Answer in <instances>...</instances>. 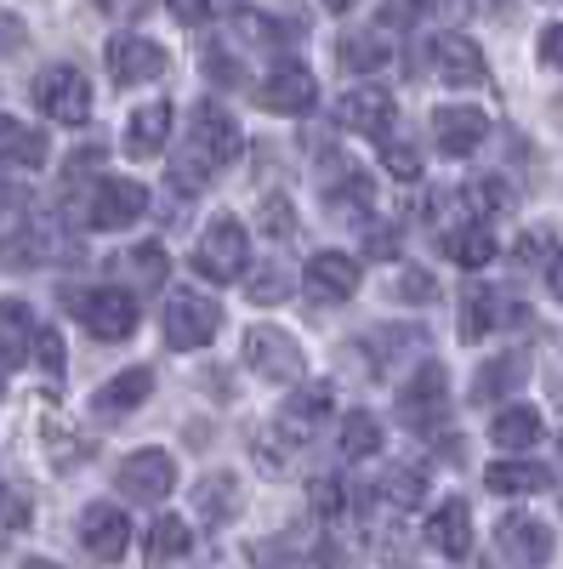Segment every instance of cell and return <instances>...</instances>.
Returning <instances> with one entry per match:
<instances>
[{"instance_id":"31","label":"cell","mask_w":563,"mask_h":569,"mask_svg":"<svg viewBox=\"0 0 563 569\" xmlns=\"http://www.w3.org/2000/svg\"><path fill=\"white\" fill-rule=\"evenodd\" d=\"M324 206H331V217H348V222H370L375 211V188L364 171H348L342 182H331V194H324Z\"/></svg>"},{"instance_id":"25","label":"cell","mask_w":563,"mask_h":569,"mask_svg":"<svg viewBox=\"0 0 563 569\" xmlns=\"http://www.w3.org/2000/svg\"><path fill=\"white\" fill-rule=\"evenodd\" d=\"M428 547H439L444 558L473 552V512H466V501H444L439 512H428Z\"/></svg>"},{"instance_id":"23","label":"cell","mask_w":563,"mask_h":569,"mask_svg":"<svg viewBox=\"0 0 563 569\" xmlns=\"http://www.w3.org/2000/svg\"><path fill=\"white\" fill-rule=\"evenodd\" d=\"M46 154H52V142H46L40 126H29L18 114H0V166L34 171V166H46Z\"/></svg>"},{"instance_id":"35","label":"cell","mask_w":563,"mask_h":569,"mask_svg":"<svg viewBox=\"0 0 563 569\" xmlns=\"http://www.w3.org/2000/svg\"><path fill=\"white\" fill-rule=\"evenodd\" d=\"M188 547H194V530H188V518H177V512H154V525H149V558L165 563V558H182Z\"/></svg>"},{"instance_id":"16","label":"cell","mask_w":563,"mask_h":569,"mask_svg":"<svg viewBox=\"0 0 563 569\" xmlns=\"http://www.w3.org/2000/svg\"><path fill=\"white\" fill-rule=\"evenodd\" d=\"M257 103H262L268 114H308V109L319 103V86H313V74H308L302 63H279V69L257 86Z\"/></svg>"},{"instance_id":"26","label":"cell","mask_w":563,"mask_h":569,"mask_svg":"<svg viewBox=\"0 0 563 569\" xmlns=\"http://www.w3.org/2000/svg\"><path fill=\"white\" fill-rule=\"evenodd\" d=\"M490 439H495V450H506V456L535 450V439H541V410H535V405H506V410L490 421Z\"/></svg>"},{"instance_id":"28","label":"cell","mask_w":563,"mask_h":569,"mask_svg":"<svg viewBox=\"0 0 563 569\" xmlns=\"http://www.w3.org/2000/svg\"><path fill=\"white\" fill-rule=\"evenodd\" d=\"M34 313L18 302V297H0V370L7 365H18L29 348H34Z\"/></svg>"},{"instance_id":"21","label":"cell","mask_w":563,"mask_h":569,"mask_svg":"<svg viewBox=\"0 0 563 569\" xmlns=\"http://www.w3.org/2000/svg\"><path fill=\"white\" fill-rule=\"evenodd\" d=\"M149 393H154V370L149 365H131V370L109 376V382L91 393V410H98V416H131Z\"/></svg>"},{"instance_id":"54","label":"cell","mask_w":563,"mask_h":569,"mask_svg":"<svg viewBox=\"0 0 563 569\" xmlns=\"http://www.w3.org/2000/svg\"><path fill=\"white\" fill-rule=\"evenodd\" d=\"M103 7L120 12V18H137V12H143V0H103Z\"/></svg>"},{"instance_id":"19","label":"cell","mask_w":563,"mask_h":569,"mask_svg":"<svg viewBox=\"0 0 563 569\" xmlns=\"http://www.w3.org/2000/svg\"><path fill=\"white\" fill-rule=\"evenodd\" d=\"M240 501H245V490H240V472H228V467L205 472V479L194 485V512H200V525H211V530L233 525V512H240Z\"/></svg>"},{"instance_id":"3","label":"cell","mask_w":563,"mask_h":569,"mask_svg":"<svg viewBox=\"0 0 563 569\" xmlns=\"http://www.w3.org/2000/svg\"><path fill=\"white\" fill-rule=\"evenodd\" d=\"M240 359L251 365V376H262V382H279V388H296L302 376H308V359H302L296 337H291V330H279V325H251Z\"/></svg>"},{"instance_id":"38","label":"cell","mask_w":563,"mask_h":569,"mask_svg":"<svg viewBox=\"0 0 563 569\" xmlns=\"http://www.w3.org/2000/svg\"><path fill=\"white\" fill-rule=\"evenodd\" d=\"M245 297L262 302V308L285 302V297H291V268H285V262H262V268L251 273V284H245Z\"/></svg>"},{"instance_id":"27","label":"cell","mask_w":563,"mask_h":569,"mask_svg":"<svg viewBox=\"0 0 563 569\" xmlns=\"http://www.w3.org/2000/svg\"><path fill=\"white\" fill-rule=\"evenodd\" d=\"M495 233L484 228V222H455V228H444V257L455 262V268H484V262H495Z\"/></svg>"},{"instance_id":"22","label":"cell","mask_w":563,"mask_h":569,"mask_svg":"<svg viewBox=\"0 0 563 569\" xmlns=\"http://www.w3.org/2000/svg\"><path fill=\"white\" fill-rule=\"evenodd\" d=\"M530 382V359L524 353H495L490 365H479V382H473V405H501Z\"/></svg>"},{"instance_id":"14","label":"cell","mask_w":563,"mask_h":569,"mask_svg":"<svg viewBox=\"0 0 563 569\" xmlns=\"http://www.w3.org/2000/svg\"><path fill=\"white\" fill-rule=\"evenodd\" d=\"M103 63H109V80L114 86H143V80H160L165 74V46L143 40V34H120L103 46Z\"/></svg>"},{"instance_id":"43","label":"cell","mask_w":563,"mask_h":569,"mask_svg":"<svg viewBox=\"0 0 563 569\" xmlns=\"http://www.w3.org/2000/svg\"><path fill=\"white\" fill-rule=\"evenodd\" d=\"M308 501H313V512H319V518H336V512H348V485L324 472V479H313Z\"/></svg>"},{"instance_id":"52","label":"cell","mask_w":563,"mask_h":569,"mask_svg":"<svg viewBox=\"0 0 563 569\" xmlns=\"http://www.w3.org/2000/svg\"><path fill=\"white\" fill-rule=\"evenodd\" d=\"M23 217V188L18 182H0V228H12Z\"/></svg>"},{"instance_id":"41","label":"cell","mask_w":563,"mask_h":569,"mask_svg":"<svg viewBox=\"0 0 563 569\" xmlns=\"http://www.w3.org/2000/svg\"><path fill=\"white\" fill-rule=\"evenodd\" d=\"M34 365L46 370V376H63V365H69V348H63V330H52V325H40L34 330Z\"/></svg>"},{"instance_id":"40","label":"cell","mask_w":563,"mask_h":569,"mask_svg":"<svg viewBox=\"0 0 563 569\" xmlns=\"http://www.w3.org/2000/svg\"><path fill=\"white\" fill-rule=\"evenodd\" d=\"M439 0H382V12H375V29H415L421 18H433Z\"/></svg>"},{"instance_id":"5","label":"cell","mask_w":563,"mask_h":569,"mask_svg":"<svg viewBox=\"0 0 563 569\" xmlns=\"http://www.w3.org/2000/svg\"><path fill=\"white\" fill-rule=\"evenodd\" d=\"M194 268L211 279V284H228V279H245L251 268V240H245V222L240 217H211L200 246H194Z\"/></svg>"},{"instance_id":"4","label":"cell","mask_w":563,"mask_h":569,"mask_svg":"<svg viewBox=\"0 0 563 569\" xmlns=\"http://www.w3.org/2000/svg\"><path fill=\"white\" fill-rule=\"evenodd\" d=\"M399 421L410 427V433H439V427L450 421V376L444 365H415L410 370V382L399 388Z\"/></svg>"},{"instance_id":"10","label":"cell","mask_w":563,"mask_h":569,"mask_svg":"<svg viewBox=\"0 0 563 569\" xmlns=\"http://www.w3.org/2000/svg\"><path fill=\"white\" fill-rule=\"evenodd\" d=\"M331 410H336V382H319V376H313V382H296V388H291L285 410H279L273 421H279V433L302 450L319 427L331 421Z\"/></svg>"},{"instance_id":"36","label":"cell","mask_w":563,"mask_h":569,"mask_svg":"<svg viewBox=\"0 0 563 569\" xmlns=\"http://www.w3.org/2000/svg\"><path fill=\"white\" fill-rule=\"evenodd\" d=\"M388 58H393V52L382 46V29H375V34H342V40H336V63H342V69L370 74V69H382Z\"/></svg>"},{"instance_id":"20","label":"cell","mask_w":563,"mask_h":569,"mask_svg":"<svg viewBox=\"0 0 563 569\" xmlns=\"http://www.w3.org/2000/svg\"><path fill=\"white\" fill-rule=\"evenodd\" d=\"M433 74L444 86H479L484 80V52L466 34H439L433 40Z\"/></svg>"},{"instance_id":"46","label":"cell","mask_w":563,"mask_h":569,"mask_svg":"<svg viewBox=\"0 0 563 569\" xmlns=\"http://www.w3.org/2000/svg\"><path fill=\"white\" fill-rule=\"evenodd\" d=\"M404 552H410V536H404L399 525L375 530V558H382V563H404Z\"/></svg>"},{"instance_id":"6","label":"cell","mask_w":563,"mask_h":569,"mask_svg":"<svg viewBox=\"0 0 563 569\" xmlns=\"http://www.w3.org/2000/svg\"><path fill=\"white\" fill-rule=\"evenodd\" d=\"M69 313L98 342H125L131 330H137V297L125 291V284H91V291H74L69 297Z\"/></svg>"},{"instance_id":"1","label":"cell","mask_w":563,"mask_h":569,"mask_svg":"<svg viewBox=\"0 0 563 569\" xmlns=\"http://www.w3.org/2000/svg\"><path fill=\"white\" fill-rule=\"evenodd\" d=\"M240 149H245V137H240V126H233V114L222 103H200L194 120H188V142L171 154V188L200 194L222 166L240 160Z\"/></svg>"},{"instance_id":"12","label":"cell","mask_w":563,"mask_h":569,"mask_svg":"<svg viewBox=\"0 0 563 569\" xmlns=\"http://www.w3.org/2000/svg\"><path fill=\"white\" fill-rule=\"evenodd\" d=\"M393 91H382V86H353V91H342L336 98V126L342 131H359V137H375L382 142L388 131H393Z\"/></svg>"},{"instance_id":"34","label":"cell","mask_w":563,"mask_h":569,"mask_svg":"<svg viewBox=\"0 0 563 569\" xmlns=\"http://www.w3.org/2000/svg\"><path fill=\"white\" fill-rule=\"evenodd\" d=\"M251 456H257V467L268 472V479H285L296 445H291L285 433H279V421H268V427H257V433H251Z\"/></svg>"},{"instance_id":"29","label":"cell","mask_w":563,"mask_h":569,"mask_svg":"<svg viewBox=\"0 0 563 569\" xmlns=\"http://www.w3.org/2000/svg\"><path fill=\"white\" fill-rule=\"evenodd\" d=\"M382 439H388V427L375 421L370 410H353V416H342V427H336L342 461H370V456H382Z\"/></svg>"},{"instance_id":"11","label":"cell","mask_w":563,"mask_h":569,"mask_svg":"<svg viewBox=\"0 0 563 569\" xmlns=\"http://www.w3.org/2000/svg\"><path fill=\"white\" fill-rule=\"evenodd\" d=\"M495 552H501L506 569H546L552 530L541 525V518H530V512H512V518H501V530H495Z\"/></svg>"},{"instance_id":"8","label":"cell","mask_w":563,"mask_h":569,"mask_svg":"<svg viewBox=\"0 0 563 569\" xmlns=\"http://www.w3.org/2000/svg\"><path fill=\"white\" fill-rule=\"evenodd\" d=\"M143 211H149V188L137 177H98L91 194H86V222L103 228V233H120L131 222H143Z\"/></svg>"},{"instance_id":"55","label":"cell","mask_w":563,"mask_h":569,"mask_svg":"<svg viewBox=\"0 0 563 569\" xmlns=\"http://www.w3.org/2000/svg\"><path fill=\"white\" fill-rule=\"evenodd\" d=\"M18 569H63V563H52V558H23Z\"/></svg>"},{"instance_id":"33","label":"cell","mask_w":563,"mask_h":569,"mask_svg":"<svg viewBox=\"0 0 563 569\" xmlns=\"http://www.w3.org/2000/svg\"><path fill=\"white\" fill-rule=\"evenodd\" d=\"M375 496H382L393 512H410L428 501V467H388L382 485H375Z\"/></svg>"},{"instance_id":"32","label":"cell","mask_w":563,"mask_h":569,"mask_svg":"<svg viewBox=\"0 0 563 569\" xmlns=\"http://www.w3.org/2000/svg\"><path fill=\"white\" fill-rule=\"evenodd\" d=\"M165 273H171V257H165V246H154V240L131 246V251L120 257V279H125V284H143V291H160Z\"/></svg>"},{"instance_id":"56","label":"cell","mask_w":563,"mask_h":569,"mask_svg":"<svg viewBox=\"0 0 563 569\" xmlns=\"http://www.w3.org/2000/svg\"><path fill=\"white\" fill-rule=\"evenodd\" d=\"M319 7H331V12H348V7H353V0H319Z\"/></svg>"},{"instance_id":"58","label":"cell","mask_w":563,"mask_h":569,"mask_svg":"<svg viewBox=\"0 0 563 569\" xmlns=\"http://www.w3.org/2000/svg\"><path fill=\"white\" fill-rule=\"evenodd\" d=\"M0 393H7V382H0Z\"/></svg>"},{"instance_id":"48","label":"cell","mask_w":563,"mask_h":569,"mask_svg":"<svg viewBox=\"0 0 563 569\" xmlns=\"http://www.w3.org/2000/svg\"><path fill=\"white\" fill-rule=\"evenodd\" d=\"M0 518H7L12 530H29V518H34L29 512V496L23 490H0Z\"/></svg>"},{"instance_id":"15","label":"cell","mask_w":563,"mask_h":569,"mask_svg":"<svg viewBox=\"0 0 563 569\" xmlns=\"http://www.w3.org/2000/svg\"><path fill=\"white\" fill-rule=\"evenodd\" d=\"M80 547L91 558H103V563H120L125 547H131V518L120 507H109V501H91L80 512Z\"/></svg>"},{"instance_id":"42","label":"cell","mask_w":563,"mask_h":569,"mask_svg":"<svg viewBox=\"0 0 563 569\" xmlns=\"http://www.w3.org/2000/svg\"><path fill=\"white\" fill-rule=\"evenodd\" d=\"M512 257H519V268H552L557 262V240H552V228H530V233H519V251H512Z\"/></svg>"},{"instance_id":"37","label":"cell","mask_w":563,"mask_h":569,"mask_svg":"<svg viewBox=\"0 0 563 569\" xmlns=\"http://www.w3.org/2000/svg\"><path fill=\"white\" fill-rule=\"evenodd\" d=\"M461 206H466V222H484V217L506 211L512 194H506V182H501V177H479V182H466V188H461Z\"/></svg>"},{"instance_id":"24","label":"cell","mask_w":563,"mask_h":569,"mask_svg":"<svg viewBox=\"0 0 563 569\" xmlns=\"http://www.w3.org/2000/svg\"><path fill=\"white\" fill-rule=\"evenodd\" d=\"M171 103H143L131 114V126H125V154L131 160H154L165 142H171Z\"/></svg>"},{"instance_id":"51","label":"cell","mask_w":563,"mask_h":569,"mask_svg":"<svg viewBox=\"0 0 563 569\" xmlns=\"http://www.w3.org/2000/svg\"><path fill=\"white\" fill-rule=\"evenodd\" d=\"M364 251H370L375 262H382V257H393V251H399V233H393V228H375V222H370V233H364Z\"/></svg>"},{"instance_id":"47","label":"cell","mask_w":563,"mask_h":569,"mask_svg":"<svg viewBox=\"0 0 563 569\" xmlns=\"http://www.w3.org/2000/svg\"><path fill=\"white\" fill-rule=\"evenodd\" d=\"M23 46H29V29H23V18H18V12H0V58L23 52Z\"/></svg>"},{"instance_id":"45","label":"cell","mask_w":563,"mask_h":569,"mask_svg":"<svg viewBox=\"0 0 563 569\" xmlns=\"http://www.w3.org/2000/svg\"><path fill=\"white\" fill-rule=\"evenodd\" d=\"M433 291H439L433 273H421V268H404V273H399V297H404V302H433Z\"/></svg>"},{"instance_id":"49","label":"cell","mask_w":563,"mask_h":569,"mask_svg":"<svg viewBox=\"0 0 563 569\" xmlns=\"http://www.w3.org/2000/svg\"><path fill=\"white\" fill-rule=\"evenodd\" d=\"M541 63L546 69H563V23H546L541 29Z\"/></svg>"},{"instance_id":"30","label":"cell","mask_w":563,"mask_h":569,"mask_svg":"<svg viewBox=\"0 0 563 569\" xmlns=\"http://www.w3.org/2000/svg\"><path fill=\"white\" fill-rule=\"evenodd\" d=\"M484 485L495 496H541V490H552V472L535 467V461H495L484 472Z\"/></svg>"},{"instance_id":"18","label":"cell","mask_w":563,"mask_h":569,"mask_svg":"<svg viewBox=\"0 0 563 569\" xmlns=\"http://www.w3.org/2000/svg\"><path fill=\"white\" fill-rule=\"evenodd\" d=\"M506 319H530L524 302L512 308L501 291H490V284H466V297H461V342H484L490 330H501Z\"/></svg>"},{"instance_id":"2","label":"cell","mask_w":563,"mask_h":569,"mask_svg":"<svg viewBox=\"0 0 563 569\" xmlns=\"http://www.w3.org/2000/svg\"><path fill=\"white\" fill-rule=\"evenodd\" d=\"M165 348L177 353H194V348H211L217 330H222V302L205 297L200 284H177V291H165Z\"/></svg>"},{"instance_id":"7","label":"cell","mask_w":563,"mask_h":569,"mask_svg":"<svg viewBox=\"0 0 563 569\" xmlns=\"http://www.w3.org/2000/svg\"><path fill=\"white\" fill-rule=\"evenodd\" d=\"M34 103L58 126H86L91 120V80L74 63H52V69L34 74Z\"/></svg>"},{"instance_id":"17","label":"cell","mask_w":563,"mask_h":569,"mask_svg":"<svg viewBox=\"0 0 563 569\" xmlns=\"http://www.w3.org/2000/svg\"><path fill=\"white\" fill-rule=\"evenodd\" d=\"M302 284H308L313 302H353V291H359V262H353L348 251H319V257H308Z\"/></svg>"},{"instance_id":"50","label":"cell","mask_w":563,"mask_h":569,"mask_svg":"<svg viewBox=\"0 0 563 569\" xmlns=\"http://www.w3.org/2000/svg\"><path fill=\"white\" fill-rule=\"evenodd\" d=\"M165 7H171V18H177V23H200V18H211V12H217V0H165Z\"/></svg>"},{"instance_id":"39","label":"cell","mask_w":563,"mask_h":569,"mask_svg":"<svg viewBox=\"0 0 563 569\" xmlns=\"http://www.w3.org/2000/svg\"><path fill=\"white\" fill-rule=\"evenodd\" d=\"M257 228L268 233V240H296V206L285 194H268L257 206Z\"/></svg>"},{"instance_id":"13","label":"cell","mask_w":563,"mask_h":569,"mask_svg":"<svg viewBox=\"0 0 563 569\" xmlns=\"http://www.w3.org/2000/svg\"><path fill=\"white\" fill-rule=\"evenodd\" d=\"M484 137H490V114H484V109H473V103H444V109H433V142H439V154L466 160L473 149H484Z\"/></svg>"},{"instance_id":"44","label":"cell","mask_w":563,"mask_h":569,"mask_svg":"<svg viewBox=\"0 0 563 569\" xmlns=\"http://www.w3.org/2000/svg\"><path fill=\"white\" fill-rule=\"evenodd\" d=\"M382 166H388L399 182H415V177H421V154H415V142H388V149H382Z\"/></svg>"},{"instance_id":"53","label":"cell","mask_w":563,"mask_h":569,"mask_svg":"<svg viewBox=\"0 0 563 569\" xmlns=\"http://www.w3.org/2000/svg\"><path fill=\"white\" fill-rule=\"evenodd\" d=\"M546 284H552V297H557V302H563V251H557V262H552V268H546Z\"/></svg>"},{"instance_id":"57","label":"cell","mask_w":563,"mask_h":569,"mask_svg":"<svg viewBox=\"0 0 563 569\" xmlns=\"http://www.w3.org/2000/svg\"><path fill=\"white\" fill-rule=\"evenodd\" d=\"M557 456H563V439H557Z\"/></svg>"},{"instance_id":"9","label":"cell","mask_w":563,"mask_h":569,"mask_svg":"<svg viewBox=\"0 0 563 569\" xmlns=\"http://www.w3.org/2000/svg\"><path fill=\"white\" fill-rule=\"evenodd\" d=\"M114 485H120V496H125V501L160 507V501L177 490V461H171V450H137V456H125V461H120Z\"/></svg>"}]
</instances>
